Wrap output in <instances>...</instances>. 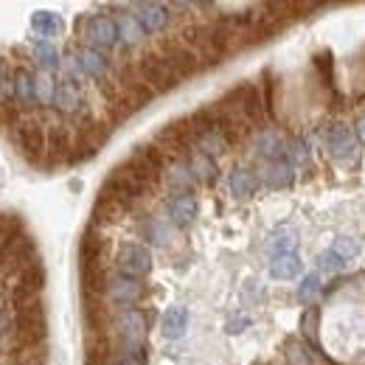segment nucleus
<instances>
[{
  "label": "nucleus",
  "instance_id": "473e14b6",
  "mask_svg": "<svg viewBox=\"0 0 365 365\" xmlns=\"http://www.w3.org/2000/svg\"><path fill=\"white\" fill-rule=\"evenodd\" d=\"M295 247H298V239H295V233H275L273 239H270V253L275 256H289V253H295Z\"/></svg>",
  "mask_w": 365,
  "mask_h": 365
},
{
  "label": "nucleus",
  "instance_id": "6ab92c4d",
  "mask_svg": "<svg viewBox=\"0 0 365 365\" xmlns=\"http://www.w3.org/2000/svg\"><path fill=\"white\" fill-rule=\"evenodd\" d=\"M228 185H230V194L233 197H253L256 194V188H259V178L250 172V169H245V166H236L233 172L228 175Z\"/></svg>",
  "mask_w": 365,
  "mask_h": 365
},
{
  "label": "nucleus",
  "instance_id": "72a5a7b5",
  "mask_svg": "<svg viewBox=\"0 0 365 365\" xmlns=\"http://www.w3.org/2000/svg\"><path fill=\"white\" fill-rule=\"evenodd\" d=\"M34 91H37V104H40V107H51V104H53L56 85H53V79H51L48 73H37V85H34Z\"/></svg>",
  "mask_w": 365,
  "mask_h": 365
},
{
  "label": "nucleus",
  "instance_id": "f704fd0d",
  "mask_svg": "<svg viewBox=\"0 0 365 365\" xmlns=\"http://www.w3.org/2000/svg\"><path fill=\"white\" fill-rule=\"evenodd\" d=\"M287 160L295 166V163H307L309 160V143L304 138H292L287 143Z\"/></svg>",
  "mask_w": 365,
  "mask_h": 365
},
{
  "label": "nucleus",
  "instance_id": "e433bc0d",
  "mask_svg": "<svg viewBox=\"0 0 365 365\" xmlns=\"http://www.w3.org/2000/svg\"><path fill=\"white\" fill-rule=\"evenodd\" d=\"M143 230H146V239H149V242H155V245H169V242H172V230L166 228V222L149 220Z\"/></svg>",
  "mask_w": 365,
  "mask_h": 365
},
{
  "label": "nucleus",
  "instance_id": "9d476101",
  "mask_svg": "<svg viewBox=\"0 0 365 365\" xmlns=\"http://www.w3.org/2000/svg\"><path fill=\"white\" fill-rule=\"evenodd\" d=\"M113 326H115L121 343H143L149 320L140 309H124L118 318H113Z\"/></svg>",
  "mask_w": 365,
  "mask_h": 365
},
{
  "label": "nucleus",
  "instance_id": "6e6552de",
  "mask_svg": "<svg viewBox=\"0 0 365 365\" xmlns=\"http://www.w3.org/2000/svg\"><path fill=\"white\" fill-rule=\"evenodd\" d=\"M73 152V140L65 124H51L46 133V163L48 166H65L71 160Z\"/></svg>",
  "mask_w": 365,
  "mask_h": 365
},
{
  "label": "nucleus",
  "instance_id": "ea45409f",
  "mask_svg": "<svg viewBox=\"0 0 365 365\" xmlns=\"http://www.w3.org/2000/svg\"><path fill=\"white\" fill-rule=\"evenodd\" d=\"M93 155H96V149H93V146H88V143H79V140H76L68 163H85V160H91Z\"/></svg>",
  "mask_w": 365,
  "mask_h": 365
},
{
  "label": "nucleus",
  "instance_id": "b1692460",
  "mask_svg": "<svg viewBox=\"0 0 365 365\" xmlns=\"http://www.w3.org/2000/svg\"><path fill=\"white\" fill-rule=\"evenodd\" d=\"M31 31H37L40 37H56L62 31V17L53 11H34L31 14Z\"/></svg>",
  "mask_w": 365,
  "mask_h": 365
},
{
  "label": "nucleus",
  "instance_id": "a19ab883",
  "mask_svg": "<svg viewBox=\"0 0 365 365\" xmlns=\"http://www.w3.org/2000/svg\"><path fill=\"white\" fill-rule=\"evenodd\" d=\"M250 323V318H236V320H230L228 323V331L230 334H236V331H242V326H247Z\"/></svg>",
  "mask_w": 365,
  "mask_h": 365
},
{
  "label": "nucleus",
  "instance_id": "423d86ee",
  "mask_svg": "<svg viewBox=\"0 0 365 365\" xmlns=\"http://www.w3.org/2000/svg\"><path fill=\"white\" fill-rule=\"evenodd\" d=\"M115 267L121 275H130V278H140L152 270V253L146 245H138V242H127L118 247V256H115Z\"/></svg>",
  "mask_w": 365,
  "mask_h": 365
},
{
  "label": "nucleus",
  "instance_id": "39448f33",
  "mask_svg": "<svg viewBox=\"0 0 365 365\" xmlns=\"http://www.w3.org/2000/svg\"><path fill=\"white\" fill-rule=\"evenodd\" d=\"M160 56L169 62V68L175 71V76L178 79H185V76H194V73H200L205 65H202V59L191 51L188 46H182L180 40H163V46H160Z\"/></svg>",
  "mask_w": 365,
  "mask_h": 365
},
{
  "label": "nucleus",
  "instance_id": "4be33fe9",
  "mask_svg": "<svg viewBox=\"0 0 365 365\" xmlns=\"http://www.w3.org/2000/svg\"><path fill=\"white\" fill-rule=\"evenodd\" d=\"M292 180H295V172H292V163H289L287 158L267 163V169H264V182H267L270 188H289Z\"/></svg>",
  "mask_w": 365,
  "mask_h": 365
},
{
  "label": "nucleus",
  "instance_id": "c756f323",
  "mask_svg": "<svg viewBox=\"0 0 365 365\" xmlns=\"http://www.w3.org/2000/svg\"><path fill=\"white\" fill-rule=\"evenodd\" d=\"M320 292H323V275L320 273H309L301 278V284H298V301H301V304L309 307Z\"/></svg>",
  "mask_w": 365,
  "mask_h": 365
},
{
  "label": "nucleus",
  "instance_id": "a878e982",
  "mask_svg": "<svg viewBox=\"0 0 365 365\" xmlns=\"http://www.w3.org/2000/svg\"><path fill=\"white\" fill-rule=\"evenodd\" d=\"M301 259H298V253H289V256H275L273 264H270V275L278 278V281H289V278H295V275L301 273Z\"/></svg>",
  "mask_w": 365,
  "mask_h": 365
},
{
  "label": "nucleus",
  "instance_id": "58836bf2",
  "mask_svg": "<svg viewBox=\"0 0 365 365\" xmlns=\"http://www.w3.org/2000/svg\"><path fill=\"white\" fill-rule=\"evenodd\" d=\"M315 68L320 71V79L326 82V85H331V53H318L315 56Z\"/></svg>",
  "mask_w": 365,
  "mask_h": 365
},
{
  "label": "nucleus",
  "instance_id": "393cba45",
  "mask_svg": "<svg viewBox=\"0 0 365 365\" xmlns=\"http://www.w3.org/2000/svg\"><path fill=\"white\" fill-rule=\"evenodd\" d=\"M14 284H20V287H26V289H31V292H43V287H46V267L40 264V259H34L23 273L14 278Z\"/></svg>",
  "mask_w": 365,
  "mask_h": 365
},
{
  "label": "nucleus",
  "instance_id": "c03bdc74",
  "mask_svg": "<svg viewBox=\"0 0 365 365\" xmlns=\"http://www.w3.org/2000/svg\"><path fill=\"white\" fill-rule=\"evenodd\" d=\"M110 365H124V363H110Z\"/></svg>",
  "mask_w": 365,
  "mask_h": 365
},
{
  "label": "nucleus",
  "instance_id": "5701e85b",
  "mask_svg": "<svg viewBox=\"0 0 365 365\" xmlns=\"http://www.w3.org/2000/svg\"><path fill=\"white\" fill-rule=\"evenodd\" d=\"M124 214H127V208H121V205H118V202H113V200L98 197V200H96V205H93V225L118 222Z\"/></svg>",
  "mask_w": 365,
  "mask_h": 365
},
{
  "label": "nucleus",
  "instance_id": "9b49d317",
  "mask_svg": "<svg viewBox=\"0 0 365 365\" xmlns=\"http://www.w3.org/2000/svg\"><path fill=\"white\" fill-rule=\"evenodd\" d=\"M135 20L143 29V34H160V31H166L172 11H169V6H160V3H140L135 9Z\"/></svg>",
  "mask_w": 365,
  "mask_h": 365
},
{
  "label": "nucleus",
  "instance_id": "1a4fd4ad",
  "mask_svg": "<svg viewBox=\"0 0 365 365\" xmlns=\"http://www.w3.org/2000/svg\"><path fill=\"white\" fill-rule=\"evenodd\" d=\"M85 34L91 40V48H113L121 37H118V20L107 17V14H93L88 17V26H85Z\"/></svg>",
  "mask_w": 365,
  "mask_h": 365
},
{
  "label": "nucleus",
  "instance_id": "7c9ffc66",
  "mask_svg": "<svg viewBox=\"0 0 365 365\" xmlns=\"http://www.w3.org/2000/svg\"><path fill=\"white\" fill-rule=\"evenodd\" d=\"M118 37H121V43H127V46H138V43L143 40V29L138 26L135 14H124V17L118 20Z\"/></svg>",
  "mask_w": 365,
  "mask_h": 365
},
{
  "label": "nucleus",
  "instance_id": "aec40b11",
  "mask_svg": "<svg viewBox=\"0 0 365 365\" xmlns=\"http://www.w3.org/2000/svg\"><path fill=\"white\" fill-rule=\"evenodd\" d=\"M166 185L169 188H175L178 194H182V191H188L191 185H194V175H191V169H188V158L185 160H172L169 166H166Z\"/></svg>",
  "mask_w": 365,
  "mask_h": 365
},
{
  "label": "nucleus",
  "instance_id": "4c0bfd02",
  "mask_svg": "<svg viewBox=\"0 0 365 365\" xmlns=\"http://www.w3.org/2000/svg\"><path fill=\"white\" fill-rule=\"evenodd\" d=\"M318 267L323 270V273H340L343 267H346V262L334 253V250H323L318 256Z\"/></svg>",
  "mask_w": 365,
  "mask_h": 365
},
{
  "label": "nucleus",
  "instance_id": "f257e3e1",
  "mask_svg": "<svg viewBox=\"0 0 365 365\" xmlns=\"http://www.w3.org/2000/svg\"><path fill=\"white\" fill-rule=\"evenodd\" d=\"M37 242L34 236H29L26 230L9 236L0 245V278H17L37 256Z\"/></svg>",
  "mask_w": 365,
  "mask_h": 365
},
{
  "label": "nucleus",
  "instance_id": "7ed1b4c3",
  "mask_svg": "<svg viewBox=\"0 0 365 365\" xmlns=\"http://www.w3.org/2000/svg\"><path fill=\"white\" fill-rule=\"evenodd\" d=\"M14 326H17V340L29 349L40 346L46 340V309L43 304H29L23 309H14Z\"/></svg>",
  "mask_w": 365,
  "mask_h": 365
},
{
  "label": "nucleus",
  "instance_id": "c9c22d12",
  "mask_svg": "<svg viewBox=\"0 0 365 365\" xmlns=\"http://www.w3.org/2000/svg\"><path fill=\"white\" fill-rule=\"evenodd\" d=\"M343 262H351L354 256H360V242L354 239V236H340L337 242H334V247H331Z\"/></svg>",
  "mask_w": 365,
  "mask_h": 365
},
{
  "label": "nucleus",
  "instance_id": "f03ea898",
  "mask_svg": "<svg viewBox=\"0 0 365 365\" xmlns=\"http://www.w3.org/2000/svg\"><path fill=\"white\" fill-rule=\"evenodd\" d=\"M14 143L20 146V152L31 160V163H43L46 160V130L31 118H20L14 124H9Z\"/></svg>",
  "mask_w": 365,
  "mask_h": 365
},
{
  "label": "nucleus",
  "instance_id": "a211bd4d",
  "mask_svg": "<svg viewBox=\"0 0 365 365\" xmlns=\"http://www.w3.org/2000/svg\"><path fill=\"white\" fill-rule=\"evenodd\" d=\"M101 253H104V239L96 233V228H88L82 242H79V262L82 267H93L101 264Z\"/></svg>",
  "mask_w": 365,
  "mask_h": 365
},
{
  "label": "nucleus",
  "instance_id": "79ce46f5",
  "mask_svg": "<svg viewBox=\"0 0 365 365\" xmlns=\"http://www.w3.org/2000/svg\"><path fill=\"white\" fill-rule=\"evenodd\" d=\"M357 138H360V143L365 146V118H360V121H357Z\"/></svg>",
  "mask_w": 365,
  "mask_h": 365
},
{
  "label": "nucleus",
  "instance_id": "2f4dec72",
  "mask_svg": "<svg viewBox=\"0 0 365 365\" xmlns=\"http://www.w3.org/2000/svg\"><path fill=\"white\" fill-rule=\"evenodd\" d=\"M301 334H304V343L309 349H318V309L309 307L301 318Z\"/></svg>",
  "mask_w": 365,
  "mask_h": 365
},
{
  "label": "nucleus",
  "instance_id": "2eb2a0df",
  "mask_svg": "<svg viewBox=\"0 0 365 365\" xmlns=\"http://www.w3.org/2000/svg\"><path fill=\"white\" fill-rule=\"evenodd\" d=\"M197 211H200V202L191 191H182V194H175L169 200V220L172 225L178 228H188L194 220H197Z\"/></svg>",
  "mask_w": 365,
  "mask_h": 365
},
{
  "label": "nucleus",
  "instance_id": "37998d69",
  "mask_svg": "<svg viewBox=\"0 0 365 365\" xmlns=\"http://www.w3.org/2000/svg\"><path fill=\"white\" fill-rule=\"evenodd\" d=\"M0 88H3V73H0Z\"/></svg>",
  "mask_w": 365,
  "mask_h": 365
},
{
  "label": "nucleus",
  "instance_id": "f3484780",
  "mask_svg": "<svg viewBox=\"0 0 365 365\" xmlns=\"http://www.w3.org/2000/svg\"><path fill=\"white\" fill-rule=\"evenodd\" d=\"M188 169H191L194 180L202 182V185H214L217 178H220L217 160H214V158H208V155H202V152H197V149L188 155Z\"/></svg>",
  "mask_w": 365,
  "mask_h": 365
},
{
  "label": "nucleus",
  "instance_id": "20e7f679",
  "mask_svg": "<svg viewBox=\"0 0 365 365\" xmlns=\"http://www.w3.org/2000/svg\"><path fill=\"white\" fill-rule=\"evenodd\" d=\"M138 73H140V79L158 93H166L172 91L180 79L175 76V71L169 68V62L160 56V53H143L140 56V62H138Z\"/></svg>",
  "mask_w": 365,
  "mask_h": 365
},
{
  "label": "nucleus",
  "instance_id": "4468645a",
  "mask_svg": "<svg viewBox=\"0 0 365 365\" xmlns=\"http://www.w3.org/2000/svg\"><path fill=\"white\" fill-rule=\"evenodd\" d=\"M73 59H76L82 76H91V79L104 82V76H107V71H110V59H107L98 48H91V46L79 48V51L73 53Z\"/></svg>",
  "mask_w": 365,
  "mask_h": 365
},
{
  "label": "nucleus",
  "instance_id": "bb28decb",
  "mask_svg": "<svg viewBox=\"0 0 365 365\" xmlns=\"http://www.w3.org/2000/svg\"><path fill=\"white\" fill-rule=\"evenodd\" d=\"M256 152L273 163V160H281V158H284V143H281V138L275 135L273 130H264L262 135L256 138Z\"/></svg>",
  "mask_w": 365,
  "mask_h": 365
},
{
  "label": "nucleus",
  "instance_id": "dca6fc26",
  "mask_svg": "<svg viewBox=\"0 0 365 365\" xmlns=\"http://www.w3.org/2000/svg\"><path fill=\"white\" fill-rule=\"evenodd\" d=\"M11 82H14V101H17L23 110L37 104V91H34L37 76H34L29 68H17L14 76H11Z\"/></svg>",
  "mask_w": 365,
  "mask_h": 365
},
{
  "label": "nucleus",
  "instance_id": "c85d7f7f",
  "mask_svg": "<svg viewBox=\"0 0 365 365\" xmlns=\"http://www.w3.org/2000/svg\"><path fill=\"white\" fill-rule=\"evenodd\" d=\"M34 59L43 71H53V68H59V48L51 40H40V43H34Z\"/></svg>",
  "mask_w": 365,
  "mask_h": 365
},
{
  "label": "nucleus",
  "instance_id": "0eeeda50",
  "mask_svg": "<svg viewBox=\"0 0 365 365\" xmlns=\"http://www.w3.org/2000/svg\"><path fill=\"white\" fill-rule=\"evenodd\" d=\"M143 281L140 278H130V275H110L107 281V298L115 304V307H124V309H133L138 301L143 298Z\"/></svg>",
  "mask_w": 365,
  "mask_h": 365
},
{
  "label": "nucleus",
  "instance_id": "ddd939ff",
  "mask_svg": "<svg viewBox=\"0 0 365 365\" xmlns=\"http://www.w3.org/2000/svg\"><path fill=\"white\" fill-rule=\"evenodd\" d=\"M59 115H76L85 110V98L76 82H59L56 93H53V104H51Z\"/></svg>",
  "mask_w": 365,
  "mask_h": 365
},
{
  "label": "nucleus",
  "instance_id": "f8f14e48",
  "mask_svg": "<svg viewBox=\"0 0 365 365\" xmlns=\"http://www.w3.org/2000/svg\"><path fill=\"white\" fill-rule=\"evenodd\" d=\"M326 146H329V155L334 158V160H349L354 152H357V143H354V138L351 133L343 127V124H329L326 127Z\"/></svg>",
  "mask_w": 365,
  "mask_h": 365
},
{
  "label": "nucleus",
  "instance_id": "cd10ccee",
  "mask_svg": "<svg viewBox=\"0 0 365 365\" xmlns=\"http://www.w3.org/2000/svg\"><path fill=\"white\" fill-rule=\"evenodd\" d=\"M284 354H287V363L289 365H315L312 349L304 340H298V337H289L284 343Z\"/></svg>",
  "mask_w": 365,
  "mask_h": 365
},
{
  "label": "nucleus",
  "instance_id": "412c9836",
  "mask_svg": "<svg viewBox=\"0 0 365 365\" xmlns=\"http://www.w3.org/2000/svg\"><path fill=\"white\" fill-rule=\"evenodd\" d=\"M160 329H163V337L169 340H180L188 329V309L185 307H172L166 309V315L160 320Z\"/></svg>",
  "mask_w": 365,
  "mask_h": 365
}]
</instances>
